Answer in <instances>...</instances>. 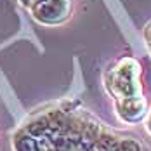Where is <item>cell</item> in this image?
Listing matches in <instances>:
<instances>
[{"label":"cell","instance_id":"cell-1","mask_svg":"<svg viewBox=\"0 0 151 151\" xmlns=\"http://www.w3.org/2000/svg\"><path fill=\"white\" fill-rule=\"evenodd\" d=\"M141 68L134 59H122L118 66L111 71L109 91L115 94L116 99L141 96V83H139Z\"/></svg>","mask_w":151,"mask_h":151},{"label":"cell","instance_id":"cell-2","mask_svg":"<svg viewBox=\"0 0 151 151\" xmlns=\"http://www.w3.org/2000/svg\"><path fill=\"white\" fill-rule=\"evenodd\" d=\"M33 17L42 24H59L68 19L71 12V0H47L30 5Z\"/></svg>","mask_w":151,"mask_h":151},{"label":"cell","instance_id":"cell-3","mask_svg":"<svg viewBox=\"0 0 151 151\" xmlns=\"http://www.w3.org/2000/svg\"><path fill=\"white\" fill-rule=\"evenodd\" d=\"M116 113L123 122L127 123H137L148 116V101L142 96H134V97H125V99H116Z\"/></svg>","mask_w":151,"mask_h":151},{"label":"cell","instance_id":"cell-4","mask_svg":"<svg viewBox=\"0 0 151 151\" xmlns=\"http://www.w3.org/2000/svg\"><path fill=\"white\" fill-rule=\"evenodd\" d=\"M12 146L14 151H38V144H37V137L28 134L24 129L17 130L12 139Z\"/></svg>","mask_w":151,"mask_h":151},{"label":"cell","instance_id":"cell-5","mask_svg":"<svg viewBox=\"0 0 151 151\" xmlns=\"http://www.w3.org/2000/svg\"><path fill=\"white\" fill-rule=\"evenodd\" d=\"M116 151H150V150L136 137H120Z\"/></svg>","mask_w":151,"mask_h":151},{"label":"cell","instance_id":"cell-6","mask_svg":"<svg viewBox=\"0 0 151 151\" xmlns=\"http://www.w3.org/2000/svg\"><path fill=\"white\" fill-rule=\"evenodd\" d=\"M146 129H148V132L151 134V109L148 111V120H146Z\"/></svg>","mask_w":151,"mask_h":151},{"label":"cell","instance_id":"cell-7","mask_svg":"<svg viewBox=\"0 0 151 151\" xmlns=\"http://www.w3.org/2000/svg\"><path fill=\"white\" fill-rule=\"evenodd\" d=\"M146 40H148V42L151 44V23L148 24V26H146Z\"/></svg>","mask_w":151,"mask_h":151},{"label":"cell","instance_id":"cell-8","mask_svg":"<svg viewBox=\"0 0 151 151\" xmlns=\"http://www.w3.org/2000/svg\"><path fill=\"white\" fill-rule=\"evenodd\" d=\"M21 5H24V7H30V4H31V0H17Z\"/></svg>","mask_w":151,"mask_h":151},{"label":"cell","instance_id":"cell-9","mask_svg":"<svg viewBox=\"0 0 151 151\" xmlns=\"http://www.w3.org/2000/svg\"><path fill=\"white\" fill-rule=\"evenodd\" d=\"M92 151H103V150H97V148H94V150H92Z\"/></svg>","mask_w":151,"mask_h":151}]
</instances>
